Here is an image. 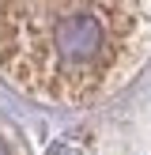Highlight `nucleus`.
Instances as JSON below:
<instances>
[{
    "mask_svg": "<svg viewBox=\"0 0 151 155\" xmlns=\"http://www.w3.org/2000/svg\"><path fill=\"white\" fill-rule=\"evenodd\" d=\"M151 53V0H0V76L30 98L87 106Z\"/></svg>",
    "mask_w": 151,
    "mask_h": 155,
    "instance_id": "nucleus-1",
    "label": "nucleus"
}]
</instances>
